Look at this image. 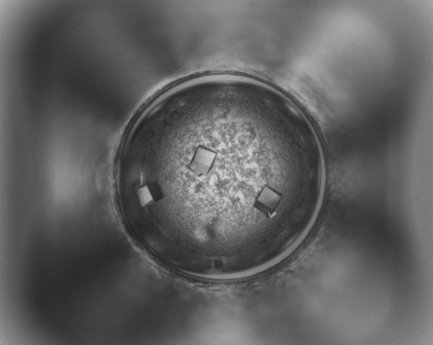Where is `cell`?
Returning a JSON list of instances; mask_svg holds the SVG:
<instances>
[{
	"instance_id": "1",
	"label": "cell",
	"mask_w": 433,
	"mask_h": 345,
	"mask_svg": "<svg viewBox=\"0 0 433 345\" xmlns=\"http://www.w3.org/2000/svg\"><path fill=\"white\" fill-rule=\"evenodd\" d=\"M134 239L178 272L242 277L273 262L310 226L323 164L302 111L272 86L213 75L163 92L139 114L116 167Z\"/></svg>"
}]
</instances>
